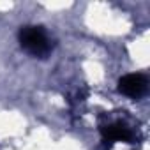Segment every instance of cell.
Masks as SVG:
<instances>
[{
  "mask_svg": "<svg viewBox=\"0 0 150 150\" xmlns=\"http://www.w3.org/2000/svg\"><path fill=\"white\" fill-rule=\"evenodd\" d=\"M21 48H25L34 57H46L51 51V41L41 27H21L18 32Z\"/></svg>",
  "mask_w": 150,
  "mask_h": 150,
  "instance_id": "cell-1",
  "label": "cell"
},
{
  "mask_svg": "<svg viewBox=\"0 0 150 150\" xmlns=\"http://www.w3.org/2000/svg\"><path fill=\"white\" fill-rule=\"evenodd\" d=\"M146 78L139 72H134V74H125L124 78H120L118 81V90L127 96V97H132V99H138L145 94L146 90Z\"/></svg>",
  "mask_w": 150,
  "mask_h": 150,
  "instance_id": "cell-2",
  "label": "cell"
},
{
  "mask_svg": "<svg viewBox=\"0 0 150 150\" xmlns=\"http://www.w3.org/2000/svg\"><path fill=\"white\" fill-rule=\"evenodd\" d=\"M101 132H103V139H104L106 143H117V141H125V143H129V141L132 139V132H131L125 125H122V124L104 125V127L101 129Z\"/></svg>",
  "mask_w": 150,
  "mask_h": 150,
  "instance_id": "cell-3",
  "label": "cell"
}]
</instances>
